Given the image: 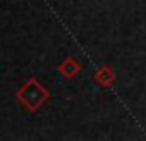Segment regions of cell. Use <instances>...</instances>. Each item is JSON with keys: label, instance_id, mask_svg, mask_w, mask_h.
Segmentation results:
<instances>
[{"label": "cell", "instance_id": "obj_1", "mask_svg": "<svg viewBox=\"0 0 146 141\" xmlns=\"http://www.w3.org/2000/svg\"><path fill=\"white\" fill-rule=\"evenodd\" d=\"M16 98H17L28 110L36 112V110L50 98V91H48L40 81H36L35 78H31V79L26 81V84H24L23 88L17 90Z\"/></svg>", "mask_w": 146, "mask_h": 141}, {"label": "cell", "instance_id": "obj_2", "mask_svg": "<svg viewBox=\"0 0 146 141\" xmlns=\"http://www.w3.org/2000/svg\"><path fill=\"white\" fill-rule=\"evenodd\" d=\"M95 83L98 84V86H102V88H110L112 84H113V81H115V78H117V74H115V70L110 67V65H100L96 70H95Z\"/></svg>", "mask_w": 146, "mask_h": 141}, {"label": "cell", "instance_id": "obj_3", "mask_svg": "<svg viewBox=\"0 0 146 141\" xmlns=\"http://www.w3.org/2000/svg\"><path fill=\"white\" fill-rule=\"evenodd\" d=\"M79 70H81V65L78 64L76 59H72V57H67L62 60V64L58 65V72L67 78V79H72V78H76L79 74Z\"/></svg>", "mask_w": 146, "mask_h": 141}]
</instances>
